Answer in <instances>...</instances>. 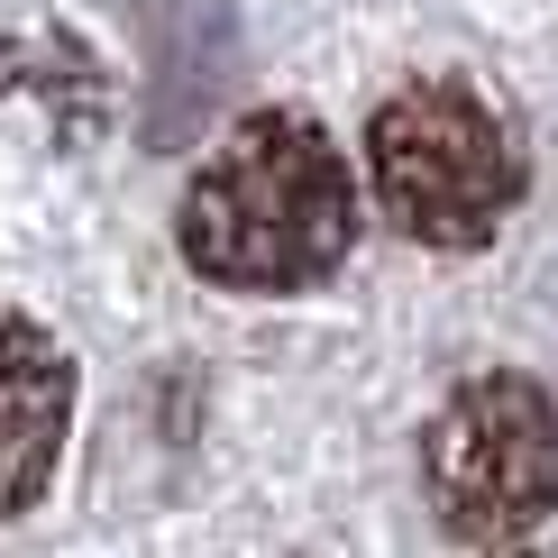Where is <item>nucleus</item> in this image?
I'll use <instances>...</instances> for the list:
<instances>
[{"label": "nucleus", "instance_id": "1", "mask_svg": "<svg viewBox=\"0 0 558 558\" xmlns=\"http://www.w3.org/2000/svg\"><path fill=\"white\" fill-rule=\"evenodd\" d=\"M348 229H357L348 166L293 110L229 129V147L183 193V257H193V275L239 293H284L330 275L348 257Z\"/></svg>", "mask_w": 558, "mask_h": 558}, {"label": "nucleus", "instance_id": "2", "mask_svg": "<svg viewBox=\"0 0 558 558\" xmlns=\"http://www.w3.org/2000/svg\"><path fill=\"white\" fill-rule=\"evenodd\" d=\"M366 166H376V202L393 229L430 247H476L495 239V220L522 193L513 129L495 120V101H476L468 83H412L393 92L366 129Z\"/></svg>", "mask_w": 558, "mask_h": 558}, {"label": "nucleus", "instance_id": "3", "mask_svg": "<svg viewBox=\"0 0 558 558\" xmlns=\"http://www.w3.org/2000/svg\"><path fill=\"white\" fill-rule=\"evenodd\" d=\"M430 504L476 558H541L558 513V449L549 393L531 376H476L430 422Z\"/></svg>", "mask_w": 558, "mask_h": 558}, {"label": "nucleus", "instance_id": "4", "mask_svg": "<svg viewBox=\"0 0 558 558\" xmlns=\"http://www.w3.org/2000/svg\"><path fill=\"white\" fill-rule=\"evenodd\" d=\"M74 430V357L37 320H0V513H28Z\"/></svg>", "mask_w": 558, "mask_h": 558}]
</instances>
